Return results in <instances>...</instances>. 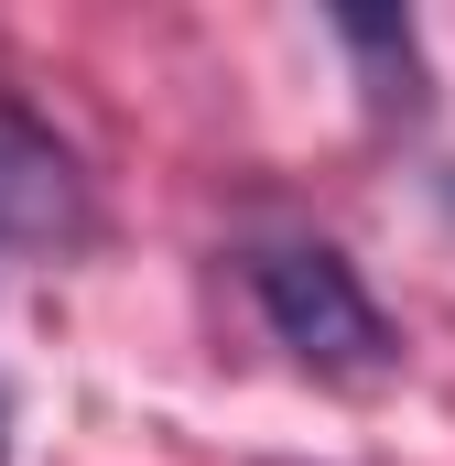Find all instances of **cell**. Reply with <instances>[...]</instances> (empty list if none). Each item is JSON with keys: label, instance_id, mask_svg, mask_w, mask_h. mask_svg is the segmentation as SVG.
I'll return each mask as SVG.
<instances>
[{"label": "cell", "instance_id": "obj_1", "mask_svg": "<svg viewBox=\"0 0 455 466\" xmlns=\"http://www.w3.org/2000/svg\"><path fill=\"white\" fill-rule=\"evenodd\" d=\"M249 304H260V326L293 348V369H315V380H390L401 369V337H390V315L369 304V282L347 271V249L326 238H271V249H249Z\"/></svg>", "mask_w": 455, "mask_h": 466}, {"label": "cell", "instance_id": "obj_2", "mask_svg": "<svg viewBox=\"0 0 455 466\" xmlns=\"http://www.w3.org/2000/svg\"><path fill=\"white\" fill-rule=\"evenodd\" d=\"M98 228V196L76 174V152L33 109L0 98V249H76Z\"/></svg>", "mask_w": 455, "mask_h": 466}, {"label": "cell", "instance_id": "obj_3", "mask_svg": "<svg viewBox=\"0 0 455 466\" xmlns=\"http://www.w3.org/2000/svg\"><path fill=\"white\" fill-rule=\"evenodd\" d=\"M337 44L369 66V98L379 109H423V44H412V22H390V11H337Z\"/></svg>", "mask_w": 455, "mask_h": 466}, {"label": "cell", "instance_id": "obj_4", "mask_svg": "<svg viewBox=\"0 0 455 466\" xmlns=\"http://www.w3.org/2000/svg\"><path fill=\"white\" fill-rule=\"evenodd\" d=\"M0 466H11V401H0Z\"/></svg>", "mask_w": 455, "mask_h": 466}]
</instances>
